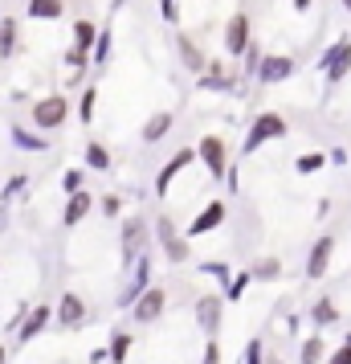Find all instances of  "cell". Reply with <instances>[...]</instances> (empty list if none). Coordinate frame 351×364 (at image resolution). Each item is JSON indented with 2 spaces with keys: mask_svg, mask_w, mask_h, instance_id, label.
<instances>
[{
  "mask_svg": "<svg viewBox=\"0 0 351 364\" xmlns=\"http://www.w3.org/2000/svg\"><path fill=\"white\" fill-rule=\"evenodd\" d=\"M286 119L278 111H257V119L250 123V132H245V144H241V156H253L257 148H266L274 139H286Z\"/></svg>",
  "mask_w": 351,
  "mask_h": 364,
  "instance_id": "1",
  "label": "cell"
},
{
  "mask_svg": "<svg viewBox=\"0 0 351 364\" xmlns=\"http://www.w3.org/2000/svg\"><path fill=\"white\" fill-rule=\"evenodd\" d=\"M318 70H323V78H327V86H339L343 78L351 74V37L339 33L323 50V58H318Z\"/></svg>",
  "mask_w": 351,
  "mask_h": 364,
  "instance_id": "2",
  "label": "cell"
},
{
  "mask_svg": "<svg viewBox=\"0 0 351 364\" xmlns=\"http://www.w3.org/2000/svg\"><path fill=\"white\" fill-rule=\"evenodd\" d=\"M147 246H151V221L147 217H127L123 221V270H131L143 254H147Z\"/></svg>",
  "mask_w": 351,
  "mask_h": 364,
  "instance_id": "3",
  "label": "cell"
},
{
  "mask_svg": "<svg viewBox=\"0 0 351 364\" xmlns=\"http://www.w3.org/2000/svg\"><path fill=\"white\" fill-rule=\"evenodd\" d=\"M155 237H160V250H164V258L172 266H184L188 258H192V246H188V233L176 230V221L167 213H160V221H155Z\"/></svg>",
  "mask_w": 351,
  "mask_h": 364,
  "instance_id": "4",
  "label": "cell"
},
{
  "mask_svg": "<svg viewBox=\"0 0 351 364\" xmlns=\"http://www.w3.org/2000/svg\"><path fill=\"white\" fill-rule=\"evenodd\" d=\"M29 119H33L37 132H57V127H66V119H69L66 95H45V99H37Z\"/></svg>",
  "mask_w": 351,
  "mask_h": 364,
  "instance_id": "5",
  "label": "cell"
},
{
  "mask_svg": "<svg viewBox=\"0 0 351 364\" xmlns=\"http://www.w3.org/2000/svg\"><path fill=\"white\" fill-rule=\"evenodd\" d=\"M192 319H196V328L208 336V340H217L221 336V323H225V295H196L192 303Z\"/></svg>",
  "mask_w": 351,
  "mask_h": 364,
  "instance_id": "6",
  "label": "cell"
},
{
  "mask_svg": "<svg viewBox=\"0 0 351 364\" xmlns=\"http://www.w3.org/2000/svg\"><path fill=\"white\" fill-rule=\"evenodd\" d=\"M196 160L208 168L213 181H225L229 176V144L221 135H204L201 144H196Z\"/></svg>",
  "mask_w": 351,
  "mask_h": 364,
  "instance_id": "7",
  "label": "cell"
},
{
  "mask_svg": "<svg viewBox=\"0 0 351 364\" xmlns=\"http://www.w3.org/2000/svg\"><path fill=\"white\" fill-rule=\"evenodd\" d=\"M86 319H90L86 299L78 295V291H62V303L53 307V323H57L62 331H74V328H82Z\"/></svg>",
  "mask_w": 351,
  "mask_h": 364,
  "instance_id": "8",
  "label": "cell"
},
{
  "mask_svg": "<svg viewBox=\"0 0 351 364\" xmlns=\"http://www.w3.org/2000/svg\"><path fill=\"white\" fill-rule=\"evenodd\" d=\"M250 46H253L250 13H233V17L225 21V53H229V58H245Z\"/></svg>",
  "mask_w": 351,
  "mask_h": 364,
  "instance_id": "9",
  "label": "cell"
},
{
  "mask_svg": "<svg viewBox=\"0 0 351 364\" xmlns=\"http://www.w3.org/2000/svg\"><path fill=\"white\" fill-rule=\"evenodd\" d=\"M50 323H53V303H33L29 315H25V323L17 328V348H29Z\"/></svg>",
  "mask_w": 351,
  "mask_h": 364,
  "instance_id": "10",
  "label": "cell"
},
{
  "mask_svg": "<svg viewBox=\"0 0 351 364\" xmlns=\"http://www.w3.org/2000/svg\"><path fill=\"white\" fill-rule=\"evenodd\" d=\"M294 70H299V62H294L290 53H266L262 66H257V82L278 86V82H286V78H294Z\"/></svg>",
  "mask_w": 351,
  "mask_h": 364,
  "instance_id": "11",
  "label": "cell"
},
{
  "mask_svg": "<svg viewBox=\"0 0 351 364\" xmlns=\"http://www.w3.org/2000/svg\"><path fill=\"white\" fill-rule=\"evenodd\" d=\"M331 258H335V233H323L311 242V254H306V279L318 282L327 270H331Z\"/></svg>",
  "mask_w": 351,
  "mask_h": 364,
  "instance_id": "12",
  "label": "cell"
},
{
  "mask_svg": "<svg viewBox=\"0 0 351 364\" xmlns=\"http://www.w3.org/2000/svg\"><path fill=\"white\" fill-rule=\"evenodd\" d=\"M151 287V254H143L139 262L131 266V282L123 287V295H118V307L127 311V307H135L139 299H143V291Z\"/></svg>",
  "mask_w": 351,
  "mask_h": 364,
  "instance_id": "13",
  "label": "cell"
},
{
  "mask_svg": "<svg viewBox=\"0 0 351 364\" xmlns=\"http://www.w3.org/2000/svg\"><path fill=\"white\" fill-rule=\"evenodd\" d=\"M225 217H229V205H225V200H208L201 213L192 217V225H188V242H192V237H204V233H213V230H221V225H225Z\"/></svg>",
  "mask_w": 351,
  "mask_h": 364,
  "instance_id": "14",
  "label": "cell"
},
{
  "mask_svg": "<svg viewBox=\"0 0 351 364\" xmlns=\"http://www.w3.org/2000/svg\"><path fill=\"white\" fill-rule=\"evenodd\" d=\"M164 307H167V291L151 282L147 291H143V299L131 307V319H135V323H155V319L164 315Z\"/></svg>",
  "mask_w": 351,
  "mask_h": 364,
  "instance_id": "15",
  "label": "cell"
},
{
  "mask_svg": "<svg viewBox=\"0 0 351 364\" xmlns=\"http://www.w3.org/2000/svg\"><path fill=\"white\" fill-rule=\"evenodd\" d=\"M192 164H196V151H192V148H180V151H176V156H172L164 168H160V176H155V197H167L172 181H176L184 168H192Z\"/></svg>",
  "mask_w": 351,
  "mask_h": 364,
  "instance_id": "16",
  "label": "cell"
},
{
  "mask_svg": "<svg viewBox=\"0 0 351 364\" xmlns=\"http://www.w3.org/2000/svg\"><path fill=\"white\" fill-rule=\"evenodd\" d=\"M176 53H180V62H184V70H192V78L208 70V53L201 50V41H196L192 33H176Z\"/></svg>",
  "mask_w": 351,
  "mask_h": 364,
  "instance_id": "17",
  "label": "cell"
},
{
  "mask_svg": "<svg viewBox=\"0 0 351 364\" xmlns=\"http://www.w3.org/2000/svg\"><path fill=\"white\" fill-rule=\"evenodd\" d=\"M196 86H201V90H217V95H225V90H237V74H225V62L208 58V70L196 78Z\"/></svg>",
  "mask_w": 351,
  "mask_h": 364,
  "instance_id": "18",
  "label": "cell"
},
{
  "mask_svg": "<svg viewBox=\"0 0 351 364\" xmlns=\"http://www.w3.org/2000/svg\"><path fill=\"white\" fill-rule=\"evenodd\" d=\"M90 209H94V193H74V197H66V209H62V230H74L78 221H86L90 217Z\"/></svg>",
  "mask_w": 351,
  "mask_h": 364,
  "instance_id": "19",
  "label": "cell"
},
{
  "mask_svg": "<svg viewBox=\"0 0 351 364\" xmlns=\"http://www.w3.org/2000/svg\"><path fill=\"white\" fill-rule=\"evenodd\" d=\"M21 53V21L0 17V62H13Z\"/></svg>",
  "mask_w": 351,
  "mask_h": 364,
  "instance_id": "20",
  "label": "cell"
},
{
  "mask_svg": "<svg viewBox=\"0 0 351 364\" xmlns=\"http://www.w3.org/2000/svg\"><path fill=\"white\" fill-rule=\"evenodd\" d=\"M9 135H13V148L17 151H33V156H45V151H50V139H45V135L29 132V127H21V123H13Z\"/></svg>",
  "mask_w": 351,
  "mask_h": 364,
  "instance_id": "21",
  "label": "cell"
},
{
  "mask_svg": "<svg viewBox=\"0 0 351 364\" xmlns=\"http://www.w3.org/2000/svg\"><path fill=\"white\" fill-rule=\"evenodd\" d=\"M306 319H311V323H315L318 331L335 328V323H339V307H335V299H331V295L315 299V303H311V307H306Z\"/></svg>",
  "mask_w": 351,
  "mask_h": 364,
  "instance_id": "22",
  "label": "cell"
},
{
  "mask_svg": "<svg viewBox=\"0 0 351 364\" xmlns=\"http://www.w3.org/2000/svg\"><path fill=\"white\" fill-rule=\"evenodd\" d=\"M172 127H176V115H172V111H155V115H151L147 123H143L139 139H143V144H160V139H164V135L172 132Z\"/></svg>",
  "mask_w": 351,
  "mask_h": 364,
  "instance_id": "23",
  "label": "cell"
},
{
  "mask_svg": "<svg viewBox=\"0 0 351 364\" xmlns=\"http://www.w3.org/2000/svg\"><path fill=\"white\" fill-rule=\"evenodd\" d=\"M29 21H62L66 17V0H25Z\"/></svg>",
  "mask_w": 351,
  "mask_h": 364,
  "instance_id": "24",
  "label": "cell"
},
{
  "mask_svg": "<svg viewBox=\"0 0 351 364\" xmlns=\"http://www.w3.org/2000/svg\"><path fill=\"white\" fill-rule=\"evenodd\" d=\"M99 25L90 17H78L74 21V50H82V53H94V46H99Z\"/></svg>",
  "mask_w": 351,
  "mask_h": 364,
  "instance_id": "25",
  "label": "cell"
},
{
  "mask_svg": "<svg viewBox=\"0 0 351 364\" xmlns=\"http://www.w3.org/2000/svg\"><path fill=\"white\" fill-rule=\"evenodd\" d=\"M327 356H331V352H327V340H323V331H315V336H306V340H302L299 364H323Z\"/></svg>",
  "mask_w": 351,
  "mask_h": 364,
  "instance_id": "26",
  "label": "cell"
},
{
  "mask_svg": "<svg viewBox=\"0 0 351 364\" xmlns=\"http://www.w3.org/2000/svg\"><path fill=\"white\" fill-rule=\"evenodd\" d=\"M282 258H274V254H266V258H257V262L250 266V274H253V282H278L282 279Z\"/></svg>",
  "mask_w": 351,
  "mask_h": 364,
  "instance_id": "27",
  "label": "cell"
},
{
  "mask_svg": "<svg viewBox=\"0 0 351 364\" xmlns=\"http://www.w3.org/2000/svg\"><path fill=\"white\" fill-rule=\"evenodd\" d=\"M131 344H135V336L131 331H111V344H106V352H111V364H127V356H131Z\"/></svg>",
  "mask_w": 351,
  "mask_h": 364,
  "instance_id": "28",
  "label": "cell"
},
{
  "mask_svg": "<svg viewBox=\"0 0 351 364\" xmlns=\"http://www.w3.org/2000/svg\"><path fill=\"white\" fill-rule=\"evenodd\" d=\"M327 164H331V160H327L323 151H302L299 160H294V172H299V176H315V172H323Z\"/></svg>",
  "mask_w": 351,
  "mask_h": 364,
  "instance_id": "29",
  "label": "cell"
},
{
  "mask_svg": "<svg viewBox=\"0 0 351 364\" xmlns=\"http://www.w3.org/2000/svg\"><path fill=\"white\" fill-rule=\"evenodd\" d=\"M94 107H99V82L86 86L82 99H78V123H82V127H90V123H94Z\"/></svg>",
  "mask_w": 351,
  "mask_h": 364,
  "instance_id": "30",
  "label": "cell"
},
{
  "mask_svg": "<svg viewBox=\"0 0 351 364\" xmlns=\"http://www.w3.org/2000/svg\"><path fill=\"white\" fill-rule=\"evenodd\" d=\"M82 156H86V168H94V172H106V168H111V151H106V144H99V139H90Z\"/></svg>",
  "mask_w": 351,
  "mask_h": 364,
  "instance_id": "31",
  "label": "cell"
},
{
  "mask_svg": "<svg viewBox=\"0 0 351 364\" xmlns=\"http://www.w3.org/2000/svg\"><path fill=\"white\" fill-rule=\"evenodd\" d=\"M196 270H201V274H208V279H217L221 287H225V291H229V282H233V274H237V270H233L229 262H217V258H208V262H201Z\"/></svg>",
  "mask_w": 351,
  "mask_h": 364,
  "instance_id": "32",
  "label": "cell"
},
{
  "mask_svg": "<svg viewBox=\"0 0 351 364\" xmlns=\"http://www.w3.org/2000/svg\"><path fill=\"white\" fill-rule=\"evenodd\" d=\"M25 184H29V172H13V176L4 181V188H0V205L9 209V200L17 197V193H25Z\"/></svg>",
  "mask_w": 351,
  "mask_h": 364,
  "instance_id": "33",
  "label": "cell"
},
{
  "mask_svg": "<svg viewBox=\"0 0 351 364\" xmlns=\"http://www.w3.org/2000/svg\"><path fill=\"white\" fill-rule=\"evenodd\" d=\"M250 282H253V274H250V270H237V274H233V282H229V291H225V303H241V295L250 291Z\"/></svg>",
  "mask_w": 351,
  "mask_h": 364,
  "instance_id": "34",
  "label": "cell"
},
{
  "mask_svg": "<svg viewBox=\"0 0 351 364\" xmlns=\"http://www.w3.org/2000/svg\"><path fill=\"white\" fill-rule=\"evenodd\" d=\"M262 58H266V50L253 41L250 50H245V58H241V74H245V78H257V66H262Z\"/></svg>",
  "mask_w": 351,
  "mask_h": 364,
  "instance_id": "35",
  "label": "cell"
},
{
  "mask_svg": "<svg viewBox=\"0 0 351 364\" xmlns=\"http://www.w3.org/2000/svg\"><path fill=\"white\" fill-rule=\"evenodd\" d=\"M82 184H86V172H82V168H66V172H62V193H66V197L82 193Z\"/></svg>",
  "mask_w": 351,
  "mask_h": 364,
  "instance_id": "36",
  "label": "cell"
},
{
  "mask_svg": "<svg viewBox=\"0 0 351 364\" xmlns=\"http://www.w3.org/2000/svg\"><path fill=\"white\" fill-rule=\"evenodd\" d=\"M241 364H266V344H262L257 336L245 344V352H241Z\"/></svg>",
  "mask_w": 351,
  "mask_h": 364,
  "instance_id": "37",
  "label": "cell"
},
{
  "mask_svg": "<svg viewBox=\"0 0 351 364\" xmlns=\"http://www.w3.org/2000/svg\"><path fill=\"white\" fill-rule=\"evenodd\" d=\"M90 58H94V66H106V62H111V29H102L99 33V46H94Z\"/></svg>",
  "mask_w": 351,
  "mask_h": 364,
  "instance_id": "38",
  "label": "cell"
},
{
  "mask_svg": "<svg viewBox=\"0 0 351 364\" xmlns=\"http://www.w3.org/2000/svg\"><path fill=\"white\" fill-rule=\"evenodd\" d=\"M86 62H90V53L74 50V46H69V50L62 53V66H69V70H74V74H82V66H86Z\"/></svg>",
  "mask_w": 351,
  "mask_h": 364,
  "instance_id": "39",
  "label": "cell"
},
{
  "mask_svg": "<svg viewBox=\"0 0 351 364\" xmlns=\"http://www.w3.org/2000/svg\"><path fill=\"white\" fill-rule=\"evenodd\" d=\"M99 209H102V217H118L123 213V200H118L115 193H106V197L99 200Z\"/></svg>",
  "mask_w": 351,
  "mask_h": 364,
  "instance_id": "40",
  "label": "cell"
},
{
  "mask_svg": "<svg viewBox=\"0 0 351 364\" xmlns=\"http://www.w3.org/2000/svg\"><path fill=\"white\" fill-rule=\"evenodd\" d=\"M160 17H164L167 25H176V21H180V0H160Z\"/></svg>",
  "mask_w": 351,
  "mask_h": 364,
  "instance_id": "41",
  "label": "cell"
},
{
  "mask_svg": "<svg viewBox=\"0 0 351 364\" xmlns=\"http://www.w3.org/2000/svg\"><path fill=\"white\" fill-rule=\"evenodd\" d=\"M201 364H221V344H217V340H208V344H204Z\"/></svg>",
  "mask_w": 351,
  "mask_h": 364,
  "instance_id": "42",
  "label": "cell"
},
{
  "mask_svg": "<svg viewBox=\"0 0 351 364\" xmlns=\"http://www.w3.org/2000/svg\"><path fill=\"white\" fill-rule=\"evenodd\" d=\"M327 364H351V348H347V344H339L331 356H327Z\"/></svg>",
  "mask_w": 351,
  "mask_h": 364,
  "instance_id": "43",
  "label": "cell"
},
{
  "mask_svg": "<svg viewBox=\"0 0 351 364\" xmlns=\"http://www.w3.org/2000/svg\"><path fill=\"white\" fill-rule=\"evenodd\" d=\"M327 160H331V164H347L351 156H347V148H331L327 151Z\"/></svg>",
  "mask_w": 351,
  "mask_h": 364,
  "instance_id": "44",
  "label": "cell"
},
{
  "mask_svg": "<svg viewBox=\"0 0 351 364\" xmlns=\"http://www.w3.org/2000/svg\"><path fill=\"white\" fill-rule=\"evenodd\" d=\"M102 360H111V352H106V348H94V352H90V364H102Z\"/></svg>",
  "mask_w": 351,
  "mask_h": 364,
  "instance_id": "45",
  "label": "cell"
},
{
  "mask_svg": "<svg viewBox=\"0 0 351 364\" xmlns=\"http://www.w3.org/2000/svg\"><path fill=\"white\" fill-rule=\"evenodd\" d=\"M311 4L315 0H294V13H311Z\"/></svg>",
  "mask_w": 351,
  "mask_h": 364,
  "instance_id": "46",
  "label": "cell"
},
{
  "mask_svg": "<svg viewBox=\"0 0 351 364\" xmlns=\"http://www.w3.org/2000/svg\"><path fill=\"white\" fill-rule=\"evenodd\" d=\"M0 364H9V348L0 344Z\"/></svg>",
  "mask_w": 351,
  "mask_h": 364,
  "instance_id": "47",
  "label": "cell"
},
{
  "mask_svg": "<svg viewBox=\"0 0 351 364\" xmlns=\"http://www.w3.org/2000/svg\"><path fill=\"white\" fill-rule=\"evenodd\" d=\"M343 9H347V13H351V0H343Z\"/></svg>",
  "mask_w": 351,
  "mask_h": 364,
  "instance_id": "48",
  "label": "cell"
},
{
  "mask_svg": "<svg viewBox=\"0 0 351 364\" xmlns=\"http://www.w3.org/2000/svg\"><path fill=\"white\" fill-rule=\"evenodd\" d=\"M343 344H347V348H351V331H347V340H343Z\"/></svg>",
  "mask_w": 351,
  "mask_h": 364,
  "instance_id": "49",
  "label": "cell"
},
{
  "mask_svg": "<svg viewBox=\"0 0 351 364\" xmlns=\"http://www.w3.org/2000/svg\"><path fill=\"white\" fill-rule=\"evenodd\" d=\"M266 364H282V360H278V356H274V360H266Z\"/></svg>",
  "mask_w": 351,
  "mask_h": 364,
  "instance_id": "50",
  "label": "cell"
},
{
  "mask_svg": "<svg viewBox=\"0 0 351 364\" xmlns=\"http://www.w3.org/2000/svg\"><path fill=\"white\" fill-rule=\"evenodd\" d=\"M237 364H241V360H237Z\"/></svg>",
  "mask_w": 351,
  "mask_h": 364,
  "instance_id": "51",
  "label": "cell"
}]
</instances>
